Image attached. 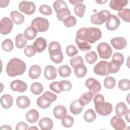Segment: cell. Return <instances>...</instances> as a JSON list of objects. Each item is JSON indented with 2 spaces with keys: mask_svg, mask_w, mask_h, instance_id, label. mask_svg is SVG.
Returning a JSON list of instances; mask_svg holds the SVG:
<instances>
[{
  "mask_svg": "<svg viewBox=\"0 0 130 130\" xmlns=\"http://www.w3.org/2000/svg\"><path fill=\"white\" fill-rule=\"evenodd\" d=\"M42 96L44 99L51 103L55 101L57 99V96L50 91L45 92Z\"/></svg>",
  "mask_w": 130,
  "mask_h": 130,
  "instance_id": "51",
  "label": "cell"
},
{
  "mask_svg": "<svg viewBox=\"0 0 130 130\" xmlns=\"http://www.w3.org/2000/svg\"><path fill=\"white\" fill-rule=\"evenodd\" d=\"M10 1H0V3H1V8H4L7 7Z\"/></svg>",
  "mask_w": 130,
  "mask_h": 130,
  "instance_id": "59",
  "label": "cell"
},
{
  "mask_svg": "<svg viewBox=\"0 0 130 130\" xmlns=\"http://www.w3.org/2000/svg\"><path fill=\"white\" fill-rule=\"evenodd\" d=\"M58 73L61 77H68L71 74V69L69 66L64 64L58 68Z\"/></svg>",
  "mask_w": 130,
  "mask_h": 130,
  "instance_id": "36",
  "label": "cell"
},
{
  "mask_svg": "<svg viewBox=\"0 0 130 130\" xmlns=\"http://www.w3.org/2000/svg\"><path fill=\"white\" fill-rule=\"evenodd\" d=\"M110 123L112 127L116 130H123L126 126V124L123 119L118 115L114 116L111 118Z\"/></svg>",
  "mask_w": 130,
  "mask_h": 130,
  "instance_id": "11",
  "label": "cell"
},
{
  "mask_svg": "<svg viewBox=\"0 0 130 130\" xmlns=\"http://www.w3.org/2000/svg\"><path fill=\"white\" fill-rule=\"evenodd\" d=\"M63 24L67 27H71L75 25L77 23V20L75 16H70L63 20Z\"/></svg>",
  "mask_w": 130,
  "mask_h": 130,
  "instance_id": "48",
  "label": "cell"
},
{
  "mask_svg": "<svg viewBox=\"0 0 130 130\" xmlns=\"http://www.w3.org/2000/svg\"><path fill=\"white\" fill-rule=\"evenodd\" d=\"M110 43L113 47L116 50L123 49L127 45L126 39L122 37L112 38L110 41Z\"/></svg>",
  "mask_w": 130,
  "mask_h": 130,
  "instance_id": "13",
  "label": "cell"
},
{
  "mask_svg": "<svg viewBox=\"0 0 130 130\" xmlns=\"http://www.w3.org/2000/svg\"><path fill=\"white\" fill-rule=\"evenodd\" d=\"M129 110H128V111H127V113H126V114L127 115V116L125 115V119L127 120L128 122L129 121Z\"/></svg>",
  "mask_w": 130,
  "mask_h": 130,
  "instance_id": "62",
  "label": "cell"
},
{
  "mask_svg": "<svg viewBox=\"0 0 130 130\" xmlns=\"http://www.w3.org/2000/svg\"><path fill=\"white\" fill-rule=\"evenodd\" d=\"M53 8L56 13L61 9L68 8L67 3L62 0L55 1L53 3Z\"/></svg>",
  "mask_w": 130,
  "mask_h": 130,
  "instance_id": "45",
  "label": "cell"
},
{
  "mask_svg": "<svg viewBox=\"0 0 130 130\" xmlns=\"http://www.w3.org/2000/svg\"><path fill=\"white\" fill-rule=\"evenodd\" d=\"M13 27V20L8 17H3L1 20L0 32L4 35L10 33Z\"/></svg>",
  "mask_w": 130,
  "mask_h": 130,
  "instance_id": "8",
  "label": "cell"
},
{
  "mask_svg": "<svg viewBox=\"0 0 130 130\" xmlns=\"http://www.w3.org/2000/svg\"><path fill=\"white\" fill-rule=\"evenodd\" d=\"M78 52L77 48L73 45H68L66 48V53L69 57H72Z\"/></svg>",
  "mask_w": 130,
  "mask_h": 130,
  "instance_id": "52",
  "label": "cell"
},
{
  "mask_svg": "<svg viewBox=\"0 0 130 130\" xmlns=\"http://www.w3.org/2000/svg\"><path fill=\"white\" fill-rule=\"evenodd\" d=\"M37 104L40 108L45 109L48 108L51 105V102L46 100L42 96H41L38 98Z\"/></svg>",
  "mask_w": 130,
  "mask_h": 130,
  "instance_id": "43",
  "label": "cell"
},
{
  "mask_svg": "<svg viewBox=\"0 0 130 130\" xmlns=\"http://www.w3.org/2000/svg\"><path fill=\"white\" fill-rule=\"evenodd\" d=\"M112 61L116 63L120 67L122 66L124 62V57L123 55L119 52H116L114 53L112 56Z\"/></svg>",
  "mask_w": 130,
  "mask_h": 130,
  "instance_id": "42",
  "label": "cell"
},
{
  "mask_svg": "<svg viewBox=\"0 0 130 130\" xmlns=\"http://www.w3.org/2000/svg\"><path fill=\"white\" fill-rule=\"evenodd\" d=\"M120 21L115 15H111L110 18L107 21L106 26L107 29L110 31L116 30L120 25Z\"/></svg>",
  "mask_w": 130,
  "mask_h": 130,
  "instance_id": "14",
  "label": "cell"
},
{
  "mask_svg": "<svg viewBox=\"0 0 130 130\" xmlns=\"http://www.w3.org/2000/svg\"><path fill=\"white\" fill-rule=\"evenodd\" d=\"M19 10L27 15H31L36 11V5L32 2L21 1L18 6Z\"/></svg>",
  "mask_w": 130,
  "mask_h": 130,
  "instance_id": "9",
  "label": "cell"
},
{
  "mask_svg": "<svg viewBox=\"0 0 130 130\" xmlns=\"http://www.w3.org/2000/svg\"><path fill=\"white\" fill-rule=\"evenodd\" d=\"M53 50H61V46L58 42L56 41H53L49 44L48 47L49 53Z\"/></svg>",
  "mask_w": 130,
  "mask_h": 130,
  "instance_id": "55",
  "label": "cell"
},
{
  "mask_svg": "<svg viewBox=\"0 0 130 130\" xmlns=\"http://www.w3.org/2000/svg\"><path fill=\"white\" fill-rule=\"evenodd\" d=\"M108 63L107 61L102 60L95 65L93 68L94 73L100 76H106L109 74L108 71Z\"/></svg>",
  "mask_w": 130,
  "mask_h": 130,
  "instance_id": "10",
  "label": "cell"
},
{
  "mask_svg": "<svg viewBox=\"0 0 130 130\" xmlns=\"http://www.w3.org/2000/svg\"><path fill=\"white\" fill-rule=\"evenodd\" d=\"M15 128L17 130H27L29 129L28 125L23 121L19 122L16 124Z\"/></svg>",
  "mask_w": 130,
  "mask_h": 130,
  "instance_id": "57",
  "label": "cell"
},
{
  "mask_svg": "<svg viewBox=\"0 0 130 130\" xmlns=\"http://www.w3.org/2000/svg\"><path fill=\"white\" fill-rule=\"evenodd\" d=\"M83 108V105L81 103L79 100H76L72 102L70 106V110L72 113L74 115L80 114Z\"/></svg>",
  "mask_w": 130,
  "mask_h": 130,
  "instance_id": "20",
  "label": "cell"
},
{
  "mask_svg": "<svg viewBox=\"0 0 130 130\" xmlns=\"http://www.w3.org/2000/svg\"><path fill=\"white\" fill-rule=\"evenodd\" d=\"M97 50L100 58L108 59L112 54V49L111 46L106 42H102L97 46Z\"/></svg>",
  "mask_w": 130,
  "mask_h": 130,
  "instance_id": "6",
  "label": "cell"
},
{
  "mask_svg": "<svg viewBox=\"0 0 130 130\" xmlns=\"http://www.w3.org/2000/svg\"><path fill=\"white\" fill-rule=\"evenodd\" d=\"M31 26L37 32H45L49 28V22L46 18L38 17L32 20Z\"/></svg>",
  "mask_w": 130,
  "mask_h": 130,
  "instance_id": "2",
  "label": "cell"
},
{
  "mask_svg": "<svg viewBox=\"0 0 130 130\" xmlns=\"http://www.w3.org/2000/svg\"><path fill=\"white\" fill-rule=\"evenodd\" d=\"M93 95L90 92H87L83 93L80 96L79 101L84 106L89 104L91 101Z\"/></svg>",
  "mask_w": 130,
  "mask_h": 130,
  "instance_id": "39",
  "label": "cell"
},
{
  "mask_svg": "<svg viewBox=\"0 0 130 130\" xmlns=\"http://www.w3.org/2000/svg\"><path fill=\"white\" fill-rule=\"evenodd\" d=\"M87 72V68L84 64H80L74 68L75 74L78 78H82L85 76Z\"/></svg>",
  "mask_w": 130,
  "mask_h": 130,
  "instance_id": "29",
  "label": "cell"
},
{
  "mask_svg": "<svg viewBox=\"0 0 130 130\" xmlns=\"http://www.w3.org/2000/svg\"><path fill=\"white\" fill-rule=\"evenodd\" d=\"M13 103L12 96L8 94H4L1 98V104L4 109L10 108Z\"/></svg>",
  "mask_w": 130,
  "mask_h": 130,
  "instance_id": "22",
  "label": "cell"
},
{
  "mask_svg": "<svg viewBox=\"0 0 130 130\" xmlns=\"http://www.w3.org/2000/svg\"><path fill=\"white\" fill-rule=\"evenodd\" d=\"M70 15L71 12L68 8L61 9L56 13V17L60 21H63V20L70 16Z\"/></svg>",
  "mask_w": 130,
  "mask_h": 130,
  "instance_id": "33",
  "label": "cell"
},
{
  "mask_svg": "<svg viewBox=\"0 0 130 130\" xmlns=\"http://www.w3.org/2000/svg\"><path fill=\"white\" fill-rule=\"evenodd\" d=\"M25 117L29 122L35 123L39 118V113L36 110L31 109L26 113Z\"/></svg>",
  "mask_w": 130,
  "mask_h": 130,
  "instance_id": "26",
  "label": "cell"
},
{
  "mask_svg": "<svg viewBox=\"0 0 130 130\" xmlns=\"http://www.w3.org/2000/svg\"><path fill=\"white\" fill-rule=\"evenodd\" d=\"M30 90L33 94L39 95L43 91V85L39 82H34L30 86Z\"/></svg>",
  "mask_w": 130,
  "mask_h": 130,
  "instance_id": "38",
  "label": "cell"
},
{
  "mask_svg": "<svg viewBox=\"0 0 130 130\" xmlns=\"http://www.w3.org/2000/svg\"><path fill=\"white\" fill-rule=\"evenodd\" d=\"M42 73L41 67L37 64H34L30 67L29 69L28 75L32 79H37L40 77Z\"/></svg>",
  "mask_w": 130,
  "mask_h": 130,
  "instance_id": "24",
  "label": "cell"
},
{
  "mask_svg": "<svg viewBox=\"0 0 130 130\" xmlns=\"http://www.w3.org/2000/svg\"><path fill=\"white\" fill-rule=\"evenodd\" d=\"M85 86L89 89V92L92 95L98 94L101 90V83L95 79L89 78L85 81Z\"/></svg>",
  "mask_w": 130,
  "mask_h": 130,
  "instance_id": "7",
  "label": "cell"
},
{
  "mask_svg": "<svg viewBox=\"0 0 130 130\" xmlns=\"http://www.w3.org/2000/svg\"><path fill=\"white\" fill-rule=\"evenodd\" d=\"M98 59L96 53L93 51L88 52L85 55V59L89 64H93L96 62Z\"/></svg>",
  "mask_w": 130,
  "mask_h": 130,
  "instance_id": "35",
  "label": "cell"
},
{
  "mask_svg": "<svg viewBox=\"0 0 130 130\" xmlns=\"http://www.w3.org/2000/svg\"><path fill=\"white\" fill-rule=\"evenodd\" d=\"M94 105L96 112L101 116H106L109 115L113 111L112 104L108 102H101L94 104Z\"/></svg>",
  "mask_w": 130,
  "mask_h": 130,
  "instance_id": "5",
  "label": "cell"
},
{
  "mask_svg": "<svg viewBox=\"0 0 130 130\" xmlns=\"http://www.w3.org/2000/svg\"><path fill=\"white\" fill-rule=\"evenodd\" d=\"M38 32L31 26L27 27L24 31V35L27 40H32L34 39L37 35Z\"/></svg>",
  "mask_w": 130,
  "mask_h": 130,
  "instance_id": "31",
  "label": "cell"
},
{
  "mask_svg": "<svg viewBox=\"0 0 130 130\" xmlns=\"http://www.w3.org/2000/svg\"><path fill=\"white\" fill-rule=\"evenodd\" d=\"M116 84L115 79L112 77H107L104 80L105 87L107 89H112Z\"/></svg>",
  "mask_w": 130,
  "mask_h": 130,
  "instance_id": "46",
  "label": "cell"
},
{
  "mask_svg": "<svg viewBox=\"0 0 130 130\" xmlns=\"http://www.w3.org/2000/svg\"><path fill=\"white\" fill-rule=\"evenodd\" d=\"M30 101L29 99L24 95L19 96L16 99L17 106L21 109H25L30 105Z\"/></svg>",
  "mask_w": 130,
  "mask_h": 130,
  "instance_id": "23",
  "label": "cell"
},
{
  "mask_svg": "<svg viewBox=\"0 0 130 130\" xmlns=\"http://www.w3.org/2000/svg\"><path fill=\"white\" fill-rule=\"evenodd\" d=\"M75 42L78 46V48L81 51L85 52L89 50L91 48V46L89 43L87 41L79 40L78 39H75Z\"/></svg>",
  "mask_w": 130,
  "mask_h": 130,
  "instance_id": "28",
  "label": "cell"
},
{
  "mask_svg": "<svg viewBox=\"0 0 130 130\" xmlns=\"http://www.w3.org/2000/svg\"><path fill=\"white\" fill-rule=\"evenodd\" d=\"M83 1H70V2L73 5H76L79 3H82Z\"/></svg>",
  "mask_w": 130,
  "mask_h": 130,
  "instance_id": "61",
  "label": "cell"
},
{
  "mask_svg": "<svg viewBox=\"0 0 130 130\" xmlns=\"http://www.w3.org/2000/svg\"><path fill=\"white\" fill-rule=\"evenodd\" d=\"M127 0H111L110 2V7L114 10L120 11L127 6Z\"/></svg>",
  "mask_w": 130,
  "mask_h": 130,
  "instance_id": "17",
  "label": "cell"
},
{
  "mask_svg": "<svg viewBox=\"0 0 130 130\" xmlns=\"http://www.w3.org/2000/svg\"><path fill=\"white\" fill-rule=\"evenodd\" d=\"M120 67L116 63L111 61L108 63V71L109 73H116L119 71Z\"/></svg>",
  "mask_w": 130,
  "mask_h": 130,
  "instance_id": "53",
  "label": "cell"
},
{
  "mask_svg": "<svg viewBox=\"0 0 130 130\" xmlns=\"http://www.w3.org/2000/svg\"><path fill=\"white\" fill-rule=\"evenodd\" d=\"M70 63L71 66L74 68L80 64H83L84 61L82 57H81L79 55L75 56L73 57L70 61Z\"/></svg>",
  "mask_w": 130,
  "mask_h": 130,
  "instance_id": "49",
  "label": "cell"
},
{
  "mask_svg": "<svg viewBox=\"0 0 130 130\" xmlns=\"http://www.w3.org/2000/svg\"><path fill=\"white\" fill-rule=\"evenodd\" d=\"M128 110L127 106L123 102L118 103L115 107L116 114L117 115L119 116L125 115L127 113Z\"/></svg>",
  "mask_w": 130,
  "mask_h": 130,
  "instance_id": "30",
  "label": "cell"
},
{
  "mask_svg": "<svg viewBox=\"0 0 130 130\" xmlns=\"http://www.w3.org/2000/svg\"><path fill=\"white\" fill-rule=\"evenodd\" d=\"M2 48L5 51L9 52L14 48V45L12 41L10 39L5 40L2 43Z\"/></svg>",
  "mask_w": 130,
  "mask_h": 130,
  "instance_id": "40",
  "label": "cell"
},
{
  "mask_svg": "<svg viewBox=\"0 0 130 130\" xmlns=\"http://www.w3.org/2000/svg\"><path fill=\"white\" fill-rule=\"evenodd\" d=\"M118 88L123 91L128 90L130 88V81L127 79L120 80L118 82Z\"/></svg>",
  "mask_w": 130,
  "mask_h": 130,
  "instance_id": "44",
  "label": "cell"
},
{
  "mask_svg": "<svg viewBox=\"0 0 130 130\" xmlns=\"http://www.w3.org/2000/svg\"><path fill=\"white\" fill-rule=\"evenodd\" d=\"M96 114L92 109H89L86 111L83 116L84 120L87 122H92L96 119Z\"/></svg>",
  "mask_w": 130,
  "mask_h": 130,
  "instance_id": "32",
  "label": "cell"
},
{
  "mask_svg": "<svg viewBox=\"0 0 130 130\" xmlns=\"http://www.w3.org/2000/svg\"><path fill=\"white\" fill-rule=\"evenodd\" d=\"M62 125L66 127H72L74 123V118L70 115H66L61 119Z\"/></svg>",
  "mask_w": 130,
  "mask_h": 130,
  "instance_id": "41",
  "label": "cell"
},
{
  "mask_svg": "<svg viewBox=\"0 0 130 130\" xmlns=\"http://www.w3.org/2000/svg\"><path fill=\"white\" fill-rule=\"evenodd\" d=\"M44 75L47 80H51L54 79L57 77L56 69L52 65L46 66L44 70Z\"/></svg>",
  "mask_w": 130,
  "mask_h": 130,
  "instance_id": "16",
  "label": "cell"
},
{
  "mask_svg": "<svg viewBox=\"0 0 130 130\" xmlns=\"http://www.w3.org/2000/svg\"><path fill=\"white\" fill-rule=\"evenodd\" d=\"M29 129H37L38 130V128L36 126H31L29 128Z\"/></svg>",
  "mask_w": 130,
  "mask_h": 130,
  "instance_id": "63",
  "label": "cell"
},
{
  "mask_svg": "<svg viewBox=\"0 0 130 130\" xmlns=\"http://www.w3.org/2000/svg\"><path fill=\"white\" fill-rule=\"evenodd\" d=\"M36 50L33 45H28L24 50V53L27 57H32L36 54Z\"/></svg>",
  "mask_w": 130,
  "mask_h": 130,
  "instance_id": "54",
  "label": "cell"
},
{
  "mask_svg": "<svg viewBox=\"0 0 130 130\" xmlns=\"http://www.w3.org/2000/svg\"><path fill=\"white\" fill-rule=\"evenodd\" d=\"M15 43L17 48L21 49L26 46L27 44V39L24 35L19 34L15 37Z\"/></svg>",
  "mask_w": 130,
  "mask_h": 130,
  "instance_id": "27",
  "label": "cell"
},
{
  "mask_svg": "<svg viewBox=\"0 0 130 130\" xmlns=\"http://www.w3.org/2000/svg\"><path fill=\"white\" fill-rule=\"evenodd\" d=\"M46 40L42 37L38 38L34 42L33 46L37 53L43 52L47 47Z\"/></svg>",
  "mask_w": 130,
  "mask_h": 130,
  "instance_id": "15",
  "label": "cell"
},
{
  "mask_svg": "<svg viewBox=\"0 0 130 130\" xmlns=\"http://www.w3.org/2000/svg\"><path fill=\"white\" fill-rule=\"evenodd\" d=\"M1 130H4V129H6V130H11L12 129V128L9 125H2L1 127V128H0Z\"/></svg>",
  "mask_w": 130,
  "mask_h": 130,
  "instance_id": "60",
  "label": "cell"
},
{
  "mask_svg": "<svg viewBox=\"0 0 130 130\" xmlns=\"http://www.w3.org/2000/svg\"><path fill=\"white\" fill-rule=\"evenodd\" d=\"M102 32L97 27H86L85 30V38L88 43L92 44L100 39L102 37Z\"/></svg>",
  "mask_w": 130,
  "mask_h": 130,
  "instance_id": "4",
  "label": "cell"
},
{
  "mask_svg": "<svg viewBox=\"0 0 130 130\" xmlns=\"http://www.w3.org/2000/svg\"><path fill=\"white\" fill-rule=\"evenodd\" d=\"M51 60L55 63H60L63 59V54L60 50H53L49 52Z\"/></svg>",
  "mask_w": 130,
  "mask_h": 130,
  "instance_id": "19",
  "label": "cell"
},
{
  "mask_svg": "<svg viewBox=\"0 0 130 130\" xmlns=\"http://www.w3.org/2000/svg\"><path fill=\"white\" fill-rule=\"evenodd\" d=\"M104 101H105L104 97L101 94H97L93 99V102L94 104L99 102H104Z\"/></svg>",
  "mask_w": 130,
  "mask_h": 130,
  "instance_id": "58",
  "label": "cell"
},
{
  "mask_svg": "<svg viewBox=\"0 0 130 130\" xmlns=\"http://www.w3.org/2000/svg\"><path fill=\"white\" fill-rule=\"evenodd\" d=\"M39 125L42 130H50L52 128L53 123L48 117H43L39 121Z\"/></svg>",
  "mask_w": 130,
  "mask_h": 130,
  "instance_id": "21",
  "label": "cell"
},
{
  "mask_svg": "<svg viewBox=\"0 0 130 130\" xmlns=\"http://www.w3.org/2000/svg\"><path fill=\"white\" fill-rule=\"evenodd\" d=\"M118 16L125 22H130V10L129 9H122L119 11L118 12Z\"/></svg>",
  "mask_w": 130,
  "mask_h": 130,
  "instance_id": "34",
  "label": "cell"
},
{
  "mask_svg": "<svg viewBox=\"0 0 130 130\" xmlns=\"http://www.w3.org/2000/svg\"><path fill=\"white\" fill-rule=\"evenodd\" d=\"M53 113L56 118L61 120L67 115V111L65 107L62 105H58L53 109Z\"/></svg>",
  "mask_w": 130,
  "mask_h": 130,
  "instance_id": "18",
  "label": "cell"
},
{
  "mask_svg": "<svg viewBox=\"0 0 130 130\" xmlns=\"http://www.w3.org/2000/svg\"><path fill=\"white\" fill-rule=\"evenodd\" d=\"M40 13L44 15H50L52 13L51 8L47 5H42L39 7Z\"/></svg>",
  "mask_w": 130,
  "mask_h": 130,
  "instance_id": "50",
  "label": "cell"
},
{
  "mask_svg": "<svg viewBox=\"0 0 130 130\" xmlns=\"http://www.w3.org/2000/svg\"><path fill=\"white\" fill-rule=\"evenodd\" d=\"M50 89L54 91L56 93H60L62 91L60 89L59 86V82H52L49 86Z\"/></svg>",
  "mask_w": 130,
  "mask_h": 130,
  "instance_id": "56",
  "label": "cell"
},
{
  "mask_svg": "<svg viewBox=\"0 0 130 130\" xmlns=\"http://www.w3.org/2000/svg\"><path fill=\"white\" fill-rule=\"evenodd\" d=\"M26 64L18 58H13L9 60L6 67V72L10 77L22 75L26 70Z\"/></svg>",
  "mask_w": 130,
  "mask_h": 130,
  "instance_id": "1",
  "label": "cell"
},
{
  "mask_svg": "<svg viewBox=\"0 0 130 130\" xmlns=\"http://www.w3.org/2000/svg\"><path fill=\"white\" fill-rule=\"evenodd\" d=\"M11 89L15 91L19 92H25L27 88V84L20 80H15L10 83Z\"/></svg>",
  "mask_w": 130,
  "mask_h": 130,
  "instance_id": "12",
  "label": "cell"
},
{
  "mask_svg": "<svg viewBox=\"0 0 130 130\" xmlns=\"http://www.w3.org/2000/svg\"><path fill=\"white\" fill-rule=\"evenodd\" d=\"M111 15L108 10H103L92 14L90 17V21L94 24L101 25L107 21L110 18Z\"/></svg>",
  "mask_w": 130,
  "mask_h": 130,
  "instance_id": "3",
  "label": "cell"
},
{
  "mask_svg": "<svg viewBox=\"0 0 130 130\" xmlns=\"http://www.w3.org/2000/svg\"><path fill=\"white\" fill-rule=\"evenodd\" d=\"M86 9V6L82 3H79L75 5L74 11L75 14L79 17H83L85 11Z\"/></svg>",
  "mask_w": 130,
  "mask_h": 130,
  "instance_id": "37",
  "label": "cell"
},
{
  "mask_svg": "<svg viewBox=\"0 0 130 130\" xmlns=\"http://www.w3.org/2000/svg\"><path fill=\"white\" fill-rule=\"evenodd\" d=\"M107 2V1H103V2H99V1H96V2H97L98 3H99V4H103V3H106V2Z\"/></svg>",
  "mask_w": 130,
  "mask_h": 130,
  "instance_id": "64",
  "label": "cell"
},
{
  "mask_svg": "<svg viewBox=\"0 0 130 130\" xmlns=\"http://www.w3.org/2000/svg\"><path fill=\"white\" fill-rule=\"evenodd\" d=\"M10 16L12 20L17 25L21 24L24 22V16L17 11H12L10 13Z\"/></svg>",
  "mask_w": 130,
  "mask_h": 130,
  "instance_id": "25",
  "label": "cell"
},
{
  "mask_svg": "<svg viewBox=\"0 0 130 130\" xmlns=\"http://www.w3.org/2000/svg\"><path fill=\"white\" fill-rule=\"evenodd\" d=\"M59 86L61 91H69L72 89V85L68 80H62L59 82Z\"/></svg>",
  "mask_w": 130,
  "mask_h": 130,
  "instance_id": "47",
  "label": "cell"
}]
</instances>
